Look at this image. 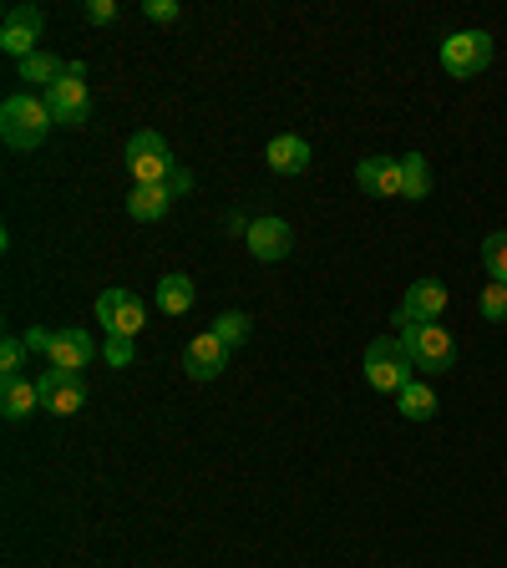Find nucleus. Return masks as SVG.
<instances>
[{"instance_id": "f257e3e1", "label": "nucleus", "mask_w": 507, "mask_h": 568, "mask_svg": "<svg viewBox=\"0 0 507 568\" xmlns=\"http://www.w3.org/2000/svg\"><path fill=\"white\" fill-rule=\"evenodd\" d=\"M51 127H56V122H51V107L41 92H11V97L0 102V137H6V147H15V153L41 147Z\"/></svg>"}, {"instance_id": "f03ea898", "label": "nucleus", "mask_w": 507, "mask_h": 568, "mask_svg": "<svg viewBox=\"0 0 507 568\" xmlns=\"http://www.w3.org/2000/svg\"><path fill=\"white\" fill-rule=\"evenodd\" d=\"M365 381H371V391H381V396H401V391L416 381V365H411V355L401 351L396 335H381L365 345Z\"/></svg>"}, {"instance_id": "7ed1b4c3", "label": "nucleus", "mask_w": 507, "mask_h": 568, "mask_svg": "<svg viewBox=\"0 0 507 568\" xmlns=\"http://www.w3.org/2000/svg\"><path fill=\"white\" fill-rule=\"evenodd\" d=\"M396 340L422 375H442L457 365V340L447 335L442 320H436V326H406V330H396Z\"/></svg>"}, {"instance_id": "20e7f679", "label": "nucleus", "mask_w": 507, "mask_h": 568, "mask_svg": "<svg viewBox=\"0 0 507 568\" xmlns=\"http://www.w3.org/2000/svg\"><path fill=\"white\" fill-rule=\"evenodd\" d=\"M436 56H442V72L447 76L472 82V76H483L487 66H493V37H487V31H452Z\"/></svg>"}, {"instance_id": "39448f33", "label": "nucleus", "mask_w": 507, "mask_h": 568, "mask_svg": "<svg viewBox=\"0 0 507 568\" xmlns=\"http://www.w3.org/2000/svg\"><path fill=\"white\" fill-rule=\"evenodd\" d=\"M447 304H452V295L442 279H416V285H406V295H401V304H396V330L436 326V320L447 314Z\"/></svg>"}, {"instance_id": "423d86ee", "label": "nucleus", "mask_w": 507, "mask_h": 568, "mask_svg": "<svg viewBox=\"0 0 507 568\" xmlns=\"http://www.w3.org/2000/svg\"><path fill=\"white\" fill-rule=\"evenodd\" d=\"M127 168H133L137 183H163L173 173V153L168 143H163V133H153V127H143V133L127 137Z\"/></svg>"}, {"instance_id": "0eeeda50", "label": "nucleus", "mask_w": 507, "mask_h": 568, "mask_svg": "<svg viewBox=\"0 0 507 568\" xmlns=\"http://www.w3.org/2000/svg\"><path fill=\"white\" fill-rule=\"evenodd\" d=\"M97 326L107 330V335H133L147 326V304L137 300L133 290H102L97 295Z\"/></svg>"}, {"instance_id": "6e6552de", "label": "nucleus", "mask_w": 507, "mask_h": 568, "mask_svg": "<svg viewBox=\"0 0 507 568\" xmlns=\"http://www.w3.org/2000/svg\"><path fill=\"white\" fill-rule=\"evenodd\" d=\"M41 25H46V16H41L37 6H11V11H6V21H0V51H6V56H15V61L37 56Z\"/></svg>"}, {"instance_id": "1a4fd4ad", "label": "nucleus", "mask_w": 507, "mask_h": 568, "mask_svg": "<svg viewBox=\"0 0 507 568\" xmlns=\"http://www.w3.org/2000/svg\"><path fill=\"white\" fill-rule=\"evenodd\" d=\"M41 97H46L51 122H56V127H82V122L92 117V92H86V82L82 76H72V72L61 76L56 86H46Z\"/></svg>"}, {"instance_id": "9d476101", "label": "nucleus", "mask_w": 507, "mask_h": 568, "mask_svg": "<svg viewBox=\"0 0 507 568\" xmlns=\"http://www.w3.org/2000/svg\"><path fill=\"white\" fill-rule=\"evenodd\" d=\"M249 255L259 259V265H279V259H290V249H294V229L284 224V218H275V214H265V218H254L249 224Z\"/></svg>"}, {"instance_id": "9b49d317", "label": "nucleus", "mask_w": 507, "mask_h": 568, "mask_svg": "<svg viewBox=\"0 0 507 568\" xmlns=\"http://www.w3.org/2000/svg\"><path fill=\"white\" fill-rule=\"evenodd\" d=\"M37 386H41V412H51V416H76L86 406V386L72 371H56V365H51Z\"/></svg>"}, {"instance_id": "f8f14e48", "label": "nucleus", "mask_w": 507, "mask_h": 568, "mask_svg": "<svg viewBox=\"0 0 507 568\" xmlns=\"http://www.w3.org/2000/svg\"><path fill=\"white\" fill-rule=\"evenodd\" d=\"M355 183L371 198H401V157H386V153L361 157L355 163Z\"/></svg>"}, {"instance_id": "ddd939ff", "label": "nucleus", "mask_w": 507, "mask_h": 568, "mask_svg": "<svg viewBox=\"0 0 507 568\" xmlns=\"http://www.w3.org/2000/svg\"><path fill=\"white\" fill-rule=\"evenodd\" d=\"M224 365H229V345H224L214 330H204V335L188 340V351H183V371L194 375V381H214V375H224Z\"/></svg>"}, {"instance_id": "4468645a", "label": "nucleus", "mask_w": 507, "mask_h": 568, "mask_svg": "<svg viewBox=\"0 0 507 568\" xmlns=\"http://www.w3.org/2000/svg\"><path fill=\"white\" fill-rule=\"evenodd\" d=\"M265 157H269V168L279 173V178H300L304 168H310V143H304L300 133H279V137H269V147H265Z\"/></svg>"}, {"instance_id": "2eb2a0df", "label": "nucleus", "mask_w": 507, "mask_h": 568, "mask_svg": "<svg viewBox=\"0 0 507 568\" xmlns=\"http://www.w3.org/2000/svg\"><path fill=\"white\" fill-rule=\"evenodd\" d=\"M92 351H97V345H92V335H86V330H56V345H51V355H46V365H56V371H82L86 361H92Z\"/></svg>"}, {"instance_id": "dca6fc26", "label": "nucleus", "mask_w": 507, "mask_h": 568, "mask_svg": "<svg viewBox=\"0 0 507 568\" xmlns=\"http://www.w3.org/2000/svg\"><path fill=\"white\" fill-rule=\"evenodd\" d=\"M153 300H157V310H163V314H188V310H194V300H198L194 275H183V269L163 275V279H157V290H153Z\"/></svg>"}, {"instance_id": "f3484780", "label": "nucleus", "mask_w": 507, "mask_h": 568, "mask_svg": "<svg viewBox=\"0 0 507 568\" xmlns=\"http://www.w3.org/2000/svg\"><path fill=\"white\" fill-rule=\"evenodd\" d=\"M173 204H178V198H173L163 183H137L133 198H127V214H133L137 224H157V218H168Z\"/></svg>"}, {"instance_id": "a211bd4d", "label": "nucleus", "mask_w": 507, "mask_h": 568, "mask_svg": "<svg viewBox=\"0 0 507 568\" xmlns=\"http://www.w3.org/2000/svg\"><path fill=\"white\" fill-rule=\"evenodd\" d=\"M0 412H6V422H21V416L41 412V386L37 381H6L0 386Z\"/></svg>"}, {"instance_id": "6ab92c4d", "label": "nucleus", "mask_w": 507, "mask_h": 568, "mask_svg": "<svg viewBox=\"0 0 507 568\" xmlns=\"http://www.w3.org/2000/svg\"><path fill=\"white\" fill-rule=\"evenodd\" d=\"M61 76H66V61L51 56V51H37V56H25V61H21V82L41 86V92H46V86H56Z\"/></svg>"}, {"instance_id": "aec40b11", "label": "nucleus", "mask_w": 507, "mask_h": 568, "mask_svg": "<svg viewBox=\"0 0 507 568\" xmlns=\"http://www.w3.org/2000/svg\"><path fill=\"white\" fill-rule=\"evenodd\" d=\"M396 406H401V416H406V422H432V416H436V391L426 386V381H411V386L396 396Z\"/></svg>"}, {"instance_id": "412c9836", "label": "nucleus", "mask_w": 507, "mask_h": 568, "mask_svg": "<svg viewBox=\"0 0 507 568\" xmlns=\"http://www.w3.org/2000/svg\"><path fill=\"white\" fill-rule=\"evenodd\" d=\"M432 194V168H426L422 153L401 157V198H426Z\"/></svg>"}, {"instance_id": "4be33fe9", "label": "nucleus", "mask_w": 507, "mask_h": 568, "mask_svg": "<svg viewBox=\"0 0 507 568\" xmlns=\"http://www.w3.org/2000/svg\"><path fill=\"white\" fill-rule=\"evenodd\" d=\"M477 259H483V269L493 275V285H507V229L487 234L483 249H477Z\"/></svg>"}, {"instance_id": "5701e85b", "label": "nucleus", "mask_w": 507, "mask_h": 568, "mask_svg": "<svg viewBox=\"0 0 507 568\" xmlns=\"http://www.w3.org/2000/svg\"><path fill=\"white\" fill-rule=\"evenodd\" d=\"M214 335L224 340L229 351H234V345H244V340H249V314H239V310H224V314H218V320H214Z\"/></svg>"}, {"instance_id": "b1692460", "label": "nucleus", "mask_w": 507, "mask_h": 568, "mask_svg": "<svg viewBox=\"0 0 507 568\" xmlns=\"http://www.w3.org/2000/svg\"><path fill=\"white\" fill-rule=\"evenodd\" d=\"M25 340L21 335H6L0 340V375H6V381H21V365H25Z\"/></svg>"}, {"instance_id": "393cba45", "label": "nucleus", "mask_w": 507, "mask_h": 568, "mask_svg": "<svg viewBox=\"0 0 507 568\" xmlns=\"http://www.w3.org/2000/svg\"><path fill=\"white\" fill-rule=\"evenodd\" d=\"M133 335H107L102 340V361L112 365V371H122V365H133Z\"/></svg>"}, {"instance_id": "a878e982", "label": "nucleus", "mask_w": 507, "mask_h": 568, "mask_svg": "<svg viewBox=\"0 0 507 568\" xmlns=\"http://www.w3.org/2000/svg\"><path fill=\"white\" fill-rule=\"evenodd\" d=\"M477 310H483V320H507V285H487L483 300H477Z\"/></svg>"}, {"instance_id": "bb28decb", "label": "nucleus", "mask_w": 507, "mask_h": 568, "mask_svg": "<svg viewBox=\"0 0 507 568\" xmlns=\"http://www.w3.org/2000/svg\"><path fill=\"white\" fill-rule=\"evenodd\" d=\"M143 16L153 25H173L183 16V6H178V0H143Z\"/></svg>"}, {"instance_id": "cd10ccee", "label": "nucleus", "mask_w": 507, "mask_h": 568, "mask_svg": "<svg viewBox=\"0 0 507 568\" xmlns=\"http://www.w3.org/2000/svg\"><path fill=\"white\" fill-rule=\"evenodd\" d=\"M163 188H168L173 198H188V194H194V173L183 168V163H173V173L163 178Z\"/></svg>"}, {"instance_id": "c85d7f7f", "label": "nucleus", "mask_w": 507, "mask_h": 568, "mask_svg": "<svg viewBox=\"0 0 507 568\" xmlns=\"http://www.w3.org/2000/svg\"><path fill=\"white\" fill-rule=\"evenodd\" d=\"M21 340H25V351H31V355H51V345H56V330H41V326H31Z\"/></svg>"}, {"instance_id": "c756f323", "label": "nucleus", "mask_w": 507, "mask_h": 568, "mask_svg": "<svg viewBox=\"0 0 507 568\" xmlns=\"http://www.w3.org/2000/svg\"><path fill=\"white\" fill-rule=\"evenodd\" d=\"M117 0H86V21H92V25H112V21H117Z\"/></svg>"}, {"instance_id": "7c9ffc66", "label": "nucleus", "mask_w": 507, "mask_h": 568, "mask_svg": "<svg viewBox=\"0 0 507 568\" xmlns=\"http://www.w3.org/2000/svg\"><path fill=\"white\" fill-rule=\"evenodd\" d=\"M224 224H229V234H244V239H249V224H254V218H244V214H229V218H224Z\"/></svg>"}]
</instances>
